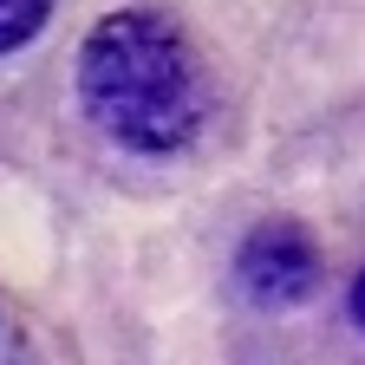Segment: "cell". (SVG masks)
Here are the masks:
<instances>
[{"instance_id": "obj_1", "label": "cell", "mask_w": 365, "mask_h": 365, "mask_svg": "<svg viewBox=\"0 0 365 365\" xmlns=\"http://www.w3.org/2000/svg\"><path fill=\"white\" fill-rule=\"evenodd\" d=\"M78 98L111 144L144 150V157H170L196 137V124L209 111V85H202L190 39L163 14L130 7V14H111L85 33Z\"/></svg>"}, {"instance_id": "obj_2", "label": "cell", "mask_w": 365, "mask_h": 365, "mask_svg": "<svg viewBox=\"0 0 365 365\" xmlns=\"http://www.w3.org/2000/svg\"><path fill=\"white\" fill-rule=\"evenodd\" d=\"M235 274H242L248 300H261V307H300L319 287V255H313V242L300 235L294 222H261L255 235L242 242V255H235Z\"/></svg>"}, {"instance_id": "obj_3", "label": "cell", "mask_w": 365, "mask_h": 365, "mask_svg": "<svg viewBox=\"0 0 365 365\" xmlns=\"http://www.w3.org/2000/svg\"><path fill=\"white\" fill-rule=\"evenodd\" d=\"M46 7L53 0H0V53H14V46H26L46 20Z\"/></svg>"}, {"instance_id": "obj_4", "label": "cell", "mask_w": 365, "mask_h": 365, "mask_svg": "<svg viewBox=\"0 0 365 365\" xmlns=\"http://www.w3.org/2000/svg\"><path fill=\"white\" fill-rule=\"evenodd\" d=\"M352 319L365 327V274H359V287H352Z\"/></svg>"}]
</instances>
